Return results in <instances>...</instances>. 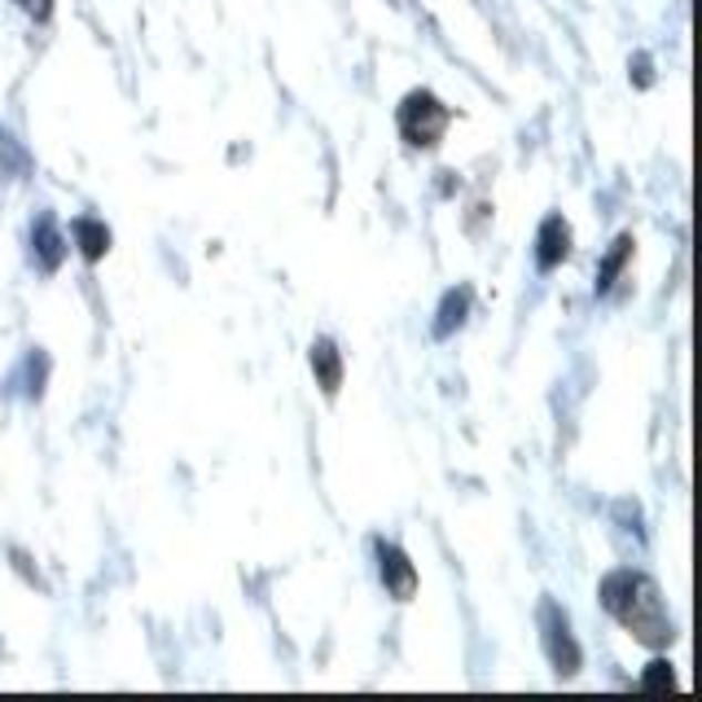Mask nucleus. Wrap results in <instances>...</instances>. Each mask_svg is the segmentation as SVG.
I'll list each match as a JSON object with an SVG mask.
<instances>
[{
	"label": "nucleus",
	"instance_id": "nucleus-1",
	"mask_svg": "<svg viewBox=\"0 0 702 702\" xmlns=\"http://www.w3.org/2000/svg\"><path fill=\"white\" fill-rule=\"evenodd\" d=\"M601 606L650 650H663L672 646L677 628H672V615L663 606V592L650 576L641 571H610L601 580Z\"/></svg>",
	"mask_w": 702,
	"mask_h": 702
},
{
	"label": "nucleus",
	"instance_id": "nucleus-2",
	"mask_svg": "<svg viewBox=\"0 0 702 702\" xmlns=\"http://www.w3.org/2000/svg\"><path fill=\"white\" fill-rule=\"evenodd\" d=\"M395 123H400V136L413 145V149H435L453 123V111L431 93V89H413L400 111H395Z\"/></svg>",
	"mask_w": 702,
	"mask_h": 702
},
{
	"label": "nucleus",
	"instance_id": "nucleus-3",
	"mask_svg": "<svg viewBox=\"0 0 702 702\" xmlns=\"http://www.w3.org/2000/svg\"><path fill=\"white\" fill-rule=\"evenodd\" d=\"M540 646H545V654H549L558 677L580 672L585 654H580V641L571 637V619H567V610L558 601H540Z\"/></svg>",
	"mask_w": 702,
	"mask_h": 702
},
{
	"label": "nucleus",
	"instance_id": "nucleus-4",
	"mask_svg": "<svg viewBox=\"0 0 702 702\" xmlns=\"http://www.w3.org/2000/svg\"><path fill=\"white\" fill-rule=\"evenodd\" d=\"M373 549H378V562H382V585H386V592H391L395 601H409V597L417 592V567L409 562V554H404L400 545H386V540H378Z\"/></svg>",
	"mask_w": 702,
	"mask_h": 702
},
{
	"label": "nucleus",
	"instance_id": "nucleus-5",
	"mask_svg": "<svg viewBox=\"0 0 702 702\" xmlns=\"http://www.w3.org/2000/svg\"><path fill=\"white\" fill-rule=\"evenodd\" d=\"M567 255H571V225H567L562 216H549V220L540 225V234H536V264L549 272V268H558Z\"/></svg>",
	"mask_w": 702,
	"mask_h": 702
},
{
	"label": "nucleus",
	"instance_id": "nucleus-6",
	"mask_svg": "<svg viewBox=\"0 0 702 702\" xmlns=\"http://www.w3.org/2000/svg\"><path fill=\"white\" fill-rule=\"evenodd\" d=\"M312 373H317L326 395H339V386H343V351L334 348V339H317L312 343Z\"/></svg>",
	"mask_w": 702,
	"mask_h": 702
},
{
	"label": "nucleus",
	"instance_id": "nucleus-7",
	"mask_svg": "<svg viewBox=\"0 0 702 702\" xmlns=\"http://www.w3.org/2000/svg\"><path fill=\"white\" fill-rule=\"evenodd\" d=\"M71 237H75V246H80V255H84L89 264H97V259L111 250V229H106L102 220H89V216H80V220L71 225Z\"/></svg>",
	"mask_w": 702,
	"mask_h": 702
},
{
	"label": "nucleus",
	"instance_id": "nucleus-8",
	"mask_svg": "<svg viewBox=\"0 0 702 702\" xmlns=\"http://www.w3.org/2000/svg\"><path fill=\"white\" fill-rule=\"evenodd\" d=\"M35 255H40V264L53 272L58 264H62V234H58V225H53V216H40L35 220Z\"/></svg>",
	"mask_w": 702,
	"mask_h": 702
},
{
	"label": "nucleus",
	"instance_id": "nucleus-9",
	"mask_svg": "<svg viewBox=\"0 0 702 702\" xmlns=\"http://www.w3.org/2000/svg\"><path fill=\"white\" fill-rule=\"evenodd\" d=\"M469 312V290H448L440 303V321H435V339H448Z\"/></svg>",
	"mask_w": 702,
	"mask_h": 702
},
{
	"label": "nucleus",
	"instance_id": "nucleus-10",
	"mask_svg": "<svg viewBox=\"0 0 702 702\" xmlns=\"http://www.w3.org/2000/svg\"><path fill=\"white\" fill-rule=\"evenodd\" d=\"M628 255H632V237H615V246H610V255L601 259V272H597V290H610L615 286V277H619V268L628 264Z\"/></svg>",
	"mask_w": 702,
	"mask_h": 702
},
{
	"label": "nucleus",
	"instance_id": "nucleus-11",
	"mask_svg": "<svg viewBox=\"0 0 702 702\" xmlns=\"http://www.w3.org/2000/svg\"><path fill=\"white\" fill-rule=\"evenodd\" d=\"M641 690H677L672 663H650V668H646V677H641Z\"/></svg>",
	"mask_w": 702,
	"mask_h": 702
},
{
	"label": "nucleus",
	"instance_id": "nucleus-12",
	"mask_svg": "<svg viewBox=\"0 0 702 702\" xmlns=\"http://www.w3.org/2000/svg\"><path fill=\"white\" fill-rule=\"evenodd\" d=\"M18 4H22V9H27L35 22H44V18L53 13V0H18Z\"/></svg>",
	"mask_w": 702,
	"mask_h": 702
}]
</instances>
